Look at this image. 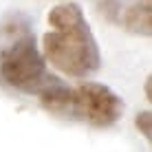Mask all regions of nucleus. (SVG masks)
<instances>
[{"mask_svg": "<svg viewBox=\"0 0 152 152\" xmlns=\"http://www.w3.org/2000/svg\"><path fill=\"white\" fill-rule=\"evenodd\" d=\"M117 27L143 38L152 35V0H124Z\"/></svg>", "mask_w": 152, "mask_h": 152, "instance_id": "20e7f679", "label": "nucleus"}, {"mask_svg": "<svg viewBox=\"0 0 152 152\" xmlns=\"http://www.w3.org/2000/svg\"><path fill=\"white\" fill-rule=\"evenodd\" d=\"M121 4H124V0H93V7H95L97 15L108 24H117Z\"/></svg>", "mask_w": 152, "mask_h": 152, "instance_id": "39448f33", "label": "nucleus"}, {"mask_svg": "<svg viewBox=\"0 0 152 152\" xmlns=\"http://www.w3.org/2000/svg\"><path fill=\"white\" fill-rule=\"evenodd\" d=\"M42 108L53 115L88 124L93 128H110L121 119L124 102L113 88L97 82H82L77 86H66L55 82L38 95Z\"/></svg>", "mask_w": 152, "mask_h": 152, "instance_id": "7ed1b4c3", "label": "nucleus"}, {"mask_svg": "<svg viewBox=\"0 0 152 152\" xmlns=\"http://www.w3.org/2000/svg\"><path fill=\"white\" fill-rule=\"evenodd\" d=\"M49 31L42 35V57L57 73L86 80L102 69L99 44L77 2H62L49 11Z\"/></svg>", "mask_w": 152, "mask_h": 152, "instance_id": "f257e3e1", "label": "nucleus"}, {"mask_svg": "<svg viewBox=\"0 0 152 152\" xmlns=\"http://www.w3.org/2000/svg\"><path fill=\"white\" fill-rule=\"evenodd\" d=\"M60 82L42 57L31 18L9 13L0 22V86L35 95Z\"/></svg>", "mask_w": 152, "mask_h": 152, "instance_id": "f03ea898", "label": "nucleus"}, {"mask_svg": "<svg viewBox=\"0 0 152 152\" xmlns=\"http://www.w3.org/2000/svg\"><path fill=\"white\" fill-rule=\"evenodd\" d=\"M134 126H137V130L141 134H143L145 139H152V113L150 110H143L139 113L137 117H134Z\"/></svg>", "mask_w": 152, "mask_h": 152, "instance_id": "423d86ee", "label": "nucleus"}, {"mask_svg": "<svg viewBox=\"0 0 152 152\" xmlns=\"http://www.w3.org/2000/svg\"><path fill=\"white\" fill-rule=\"evenodd\" d=\"M145 99H148V102H152V77H148V80H145Z\"/></svg>", "mask_w": 152, "mask_h": 152, "instance_id": "0eeeda50", "label": "nucleus"}]
</instances>
